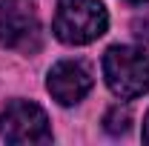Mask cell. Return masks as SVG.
Segmentation results:
<instances>
[{"label": "cell", "instance_id": "1", "mask_svg": "<svg viewBox=\"0 0 149 146\" xmlns=\"http://www.w3.org/2000/svg\"><path fill=\"white\" fill-rule=\"evenodd\" d=\"M109 15L100 0H57L52 32L60 43L86 46L106 32Z\"/></svg>", "mask_w": 149, "mask_h": 146}, {"label": "cell", "instance_id": "2", "mask_svg": "<svg viewBox=\"0 0 149 146\" xmlns=\"http://www.w3.org/2000/svg\"><path fill=\"white\" fill-rule=\"evenodd\" d=\"M103 77L118 97H141L149 92V57L135 46H112L103 55Z\"/></svg>", "mask_w": 149, "mask_h": 146}, {"label": "cell", "instance_id": "3", "mask_svg": "<svg viewBox=\"0 0 149 146\" xmlns=\"http://www.w3.org/2000/svg\"><path fill=\"white\" fill-rule=\"evenodd\" d=\"M40 20L32 0H0V46L20 55H35L40 49Z\"/></svg>", "mask_w": 149, "mask_h": 146}, {"label": "cell", "instance_id": "4", "mask_svg": "<svg viewBox=\"0 0 149 146\" xmlns=\"http://www.w3.org/2000/svg\"><path fill=\"white\" fill-rule=\"evenodd\" d=\"M0 138L6 143H49V117L32 100H12L0 112Z\"/></svg>", "mask_w": 149, "mask_h": 146}, {"label": "cell", "instance_id": "5", "mask_svg": "<svg viewBox=\"0 0 149 146\" xmlns=\"http://www.w3.org/2000/svg\"><path fill=\"white\" fill-rule=\"evenodd\" d=\"M46 89L60 106H74L92 89V72L80 60H60L49 69Z\"/></svg>", "mask_w": 149, "mask_h": 146}, {"label": "cell", "instance_id": "6", "mask_svg": "<svg viewBox=\"0 0 149 146\" xmlns=\"http://www.w3.org/2000/svg\"><path fill=\"white\" fill-rule=\"evenodd\" d=\"M129 123H132V115L129 109H123V106H112L106 112V117H103V129L109 132V135H123V132H129Z\"/></svg>", "mask_w": 149, "mask_h": 146}, {"label": "cell", "instance_id": "7", "mask_svg": "<svg viewBox=\"0 0 149 146\" xmlns=\"http://www.w3.org/2000/svg\"><path fill=\"white\" fill-rule=\"evenodd\" d=\"M132 35L138 37L141 43L149 46V12H146V15H138V17L132 20Z\"/></svg>", "mask_w": 149, "mask_h": 146}, {"label": "cell", "instance_id": "8", "mask_svg": "<svg viewBox=\"0 0 149 146\" xmlns=\"http://www.w3.org/2000/svg\"><path fill=\"white\" fill-rule=\"evenodd\" d=\"M143 140L149 143V112H146V117H143Z\"/></svg>", "mask_w": 149, "mask_h": 146}, {"label": "cell", "instance_id": "9", "mask_svg": "<svg viewBox=\"0 0 149 146\" xmlns=\"http://www.w3.org/2000/svg\"><path fill=\"white\" fill-rule=\"evenodd\" d=\"M129 3H149V0H129Z\"/></svg>", "mask_w": 149, "mask_h": 146}]
</instances>
